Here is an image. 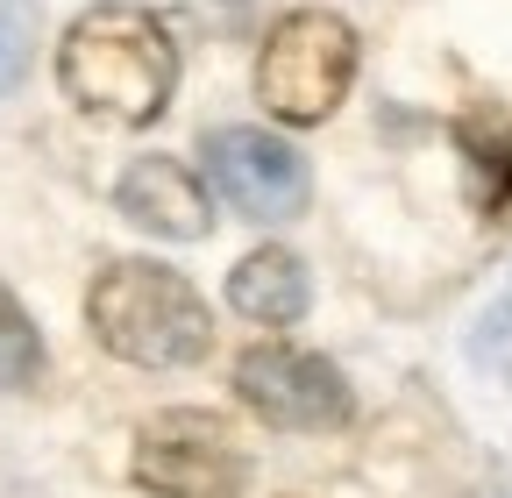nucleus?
Listing matches in <instances>:
<instances>
[{"label":"nucleus","mask_w":512,"mask_h":498,"mask_svg":"<svg viewBox=\"0 0 512 498\" xmlns=\"http://www.w3.org/2000/svg\"><path fill=\"white\" fill-rule=\"evenodd\" d=\"M228 306L264 328H292L313 306V278L292 249H249V257L228 271Z\"/></svg>","instance_id":"obj_8"},{"label":"nucleus","mask_w":512,"mask_h":498,"mask_svg":"<svg viewBox=\"0 0 512 498\" xmlns=\"http://www.w3.org/2000/svg\"><path fill=\"white\" fill-rule=\"evenodd\" d=\"M207 178L249 221H292L313 193L306 157L285 136H264V129H214L207 136Z\"/></svg>","instance_id":"obj_6"},{"label":"nucleus","mask_w":512,"mask_h":498,"mask_svg":"<svg viewBox=\"0 0 512 498\" xmlns=\"http://www.w3.org/2000/svg\"><path fill=\"white\" fill-rule=\"evenodd\" d=\"M36 57V0H0V93H15Z\"/></svg>","instance_id":"obj_10"},{"label":"nucleus","mask_w":512,"mask_h":498,"mask_svg":"<svg viewBox=\"0 0 512 498\" xmlns=\"http://www.w3.org/2000/svg\"><path fill=\"white\" fill-rule=\"evenodd\" d=\"M349 79H356V29L335 8H292L264 36V57H256V100L292 129L328 121L342 107Z\"/></svg>","instance_id":"obj_3"},{"label":"nucleus","mask_w":512,"mask_h":498,"mask_svg":"<svg viewBox=\"0 0 512 498\" xmlns=\"http://www.w3.org/2000/svg\"><path fill=\"white\" fill-rule=\"evenodd\" d=\"M86 321L107 356L136 363V370H185L214 349L207 299L192 292L185 271L150 264V257H114L86 292Z\"/></svg>","instance_id":"obj_2"},{"label":"nucleus","mask_w":512,"mask_h":498,"mask_svg":"<svg viewBox=\"0 0 512 498\" xmlns=\"http://www.w3.org/2000/svg\"><path fill=\"white\" fill-rule=\"evenodd\" d=\"M136 484L157 498H242L249 491V449L235 427L200 406H171L143 420L136 434Z\"/></svg>","instance_id":"obj_4"},{"label":"nucleus","mask_w":512,"mask_h":498,"mask_svg":"<svg viewBox=\"0 0 512 498\" xmlns=\"http://www.w3.org/2000/svg\"><path fill=\"white\" fill-rule=\"evenodd\" d=\"M463 150L477 157V171L491 178V207H512V129L498 121V129H463Z\"/></svg>","instance_id":"obj_11"},{"label":"nucleus","mask_w":512,"mask_h":498,"mask_svg":"<svg viewBox=\"0 0 512 498\" xmlns=\"http://www.w3.org/2000/svg\"><path fill=\"white\" fill-rule=\"evenodd\" d=\"M235 399L264 420V427H285V434H335L349 427L356 413V392L349 378L313 356V349H285V342H256L242 349L235 363Z\"/></svg>","instance_id":"obj_5"},{"label":"nucleus","mask_w":512,"mask_h":498,"mask_svg":"<svg viewBox=\"0 0 512 498\" xmlns=\"http://www.w3.org/2000/svg\"><path fill=\"white\" fill-rule=\"evenodd\" d=\"M57 86L79 114L114 121V129H143L178 93V43L150 8L107 0V8H93V15H79L64 29Z\"/></svg>","instance_id":"obj_1"},{"label":"nucleus","mask_w":512,"mask_h":498,"mask_svg":"<svg viewBox=\"0 0 512 498\" xmlns=\"http://www.w3.org/2000/svg\"><path fill=\"white\" fill-rule=\"evenodd\" d=\"M114 207L136 221V228L164 235V242H200L207 221H214L200 171L178 164V157H136V164L121 171V185H114Z\"/></svg>","instance_id":"obj_7"},{"label":"nucleus","mask_w":512,"mask_h":498,"mask_svg":"<svg viewBox=\"0 0 512 498\" xmlns=\"http://www.w3.org/2000/svg\"><path fill=\"white\" fill-rule=\"evenodd\" d=\"M36 378H43V335H36V321L22 314V306H15V292L0 285V385L22 392Z\"/></svg>","instance_id":"obj_9"}]
</instances>
